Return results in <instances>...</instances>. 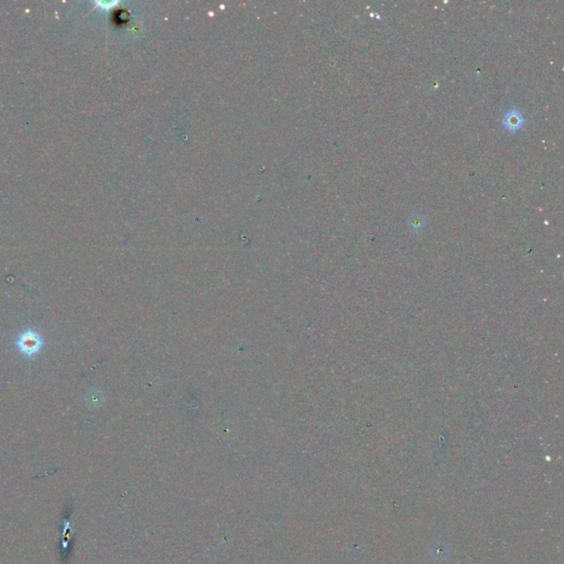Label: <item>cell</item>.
Listing matches in <instances>:
<instances>
[{
    "instance_id": "cell-1",
    "label": "cell",
    "mask_w": 564,
    "mask_h": 564,
    "mask_svg": "<svg viewBox=\"0 0 564 564\" xmlns=\"http://www.w3.org/2000/svg\"><path fill=\"white\" fill-rule=\"evenodd\" d=\"M523 124V118L518 111H510L504 118V125L510 131H517L521 128Z\"/></svg>"
},
{
    "instance_id": "cell-3",
    "label": "cell",
    "mask_w": 564,
    "mask_h": 564,
    "mask_svg": "<svg viewBox=\"0 0 564 564\" xmlns=\"http://www.w3.org/2000/svg\"><path fill=\"white\" fill-rule=\"evenodd\" d=\"M23 348L25 349V351H28V352H29V351L34 352V351H36V349H37V347H38L37 339H36V338H34V336H32L31 338H28V336H27V338H25L24 339H23Z\"/></svg>"
},
{
    "instance_id": "cell-2",
    "label": "cell",
    "mask_w": 564,
    "mask_h": 564,
    "mask_svg": "<svg viewBox=\"0 0 564 564\" xmlns=\"http://www.w3.org/2000/svg\"><path fill=\"white\" fill-rule=\"evenodd\" d=\"M426 224H427L426 218L423 217L421 214L418 213L413 214V215L409 218L408 227L411 231H413V233H420V231L425 229Z\"/></svg>"
}]
</instances>
